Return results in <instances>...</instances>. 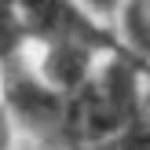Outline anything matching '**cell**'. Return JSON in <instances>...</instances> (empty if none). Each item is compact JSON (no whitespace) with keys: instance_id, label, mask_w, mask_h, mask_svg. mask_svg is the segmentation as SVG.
<instances>
[{"instance_id":"obj_2","label":"cell","mask_w":150,"mask_h":150,"mask_svg":"<svg viewBox=\"0 0 150 150\" xmlns=\"http://www.w3.org/2000/svg\"><path fill=\"white\" fill-rule=\"evenodd\" d=\"M26 59L48 88H55L59 95H70L81 84H88L99 62L110 55L84 48V44H37V48H26Z\"/></svg>"},{"instance_id":"obj_3","label":"cell","mask_w":150,"mask_h":150,"mask_svg":"<svg viewBox=\"0 0 150 150\" xmlns=\"http://www.w3.org/2000/svg\"><path fill=\"white\" fill-rule=\"evenodd\" d=\"M114 29L125 51L150 66V0H125L114 18Z\"/></svg>"},{"instance_id":"obj_6","label":"cell","mask_w":150,"mask_h":150,"mask_svg":"<svg viewBox=\"0 0 150 150\" xmlns=\"http://www.w3.org/2000/svg\"><path fill=\"white\" fill-rule=\"evenodd\" d=\"M15 121H11V114L4 110V103H0V150H15Z\"/></svg>"},{"instance_id":"obj_7","label":"cell","mask_w":150,"mask_h":150,"mask_svg":"<svg viewBox=\"0 0 150 150\" xmlns=\"http://www.w3.org/2000/svg\"><path fill=\"white\" fill-rule=\"evenodd\" d=\"M0 70H4V62H0Z\"/></svg>"},{"instance_id":"obj_5","label":"cell","mask_w":150,"mask_h":150,"mask_svg":"<svg viewBox=\"0 0 150 150\" xmlns=\"http://www.w3.org/2000/svg\"><path fill=\"white\" fill-rule=\"evenodd\" d=\"M77 4H84L92 15H99L103 22H114L117 18V11H121V4L125 0H77Z\"/></svg>"},{"instance_id":"obj_1","label":"cell","mask_w":150,"mask_h":150,"mask_svg":"<svg viewBox=\"0 0 150 150\" xmlns=\"http://www.w3.org/2000/svg\"><path fill=\"white\" fill-rule=\"evenodd\" d=\"M26 48L37 44H84L103 55H128L114 22H103L77 0H18Z\"/></svg>"},{"instance_id":"obj_4","label":"cell","mask_w":150,"mask_h":150,"mask_svg":"<svg viewBox=\"0 0 150 150\" xmlns=\"http://www.w3.org/2000/svg\"><path fill=\"white\" fill-rule=\"evenodd\" d=\"M77 150H150V117H139V121L125 125L103 139H92Z\"/></svg>"}]
</instances>
